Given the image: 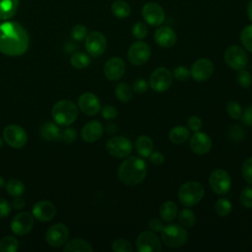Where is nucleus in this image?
<instances>
[{"mask_svg": "<svg viewBox=\"0 0 252 252\" xmlns=\"http://www.w3.org/2000/svg\"><path fill=\"white\" fill-rule=\"evenodd\" d=\"M30 37L26 29L15 21H0V52L8 56H21L27 52Z\"/></svg>", "mask_w": 252, "mask_h": 252, "instance_id": "f257e3e1", "label": "nucleus"}, {"mask_svg": "<svg viewBox=\"0 0 252 252\" xmlns=\"http://www.w3.org/2000/svg\"><path fill=\"white\" fill-rule=\"evenodd\" d=\"M147 176V164L141 158L132 156L126 158L118 169L120 181L126 185L134 186L140 184Z\"/></svg>", "mask_w": 252, "mask_h": 252, "instance_id": "f03ea898", "label": "nucleus"}, {"mask_svg": "<svg viewBox=\"0 0 252 252\" xmlns=\"http://www.w3.org/2000/svg\"><path fill=\"white\" fill-rule=\"evenodd\" d=\"M79 110L77 105L68 99H62L57 101L51 110L52 118L55 123L60 126L71 125L78 117Z\"/></svg>", "mask_w": 252, "mask_h": 252, "instance_id": "7ed1b4c3", "label": "nucleus"}, {"mask_svg": "<svg viewBox=\"0 0 252 252\" xmlns=\"http://www.w3.org/2000/svg\"><path fill=\"white\" fill-rule=\"evenodd\" d=\"M162 242L170 248H179L188 240V232L181 224L170 223L161 229Z\"/></svg>", "mask_w": 252, "mask_h": 252, "instance_id": "20e7f679", "label": "nucleus"}, {"mask_svg": "<svg viewBox=\"0 0 252 252\" xmlns=\"http://www.w3.org/2000/svg\"><path fill=\"white\" fill-rule=\"evenodd\" d=\"M205 189L197 181H188L182 184L178 190V199L186 207H193L203 199Z\"/></svg>", "mask_w": 252, "mask_h": 252, "instance_id": "39448f33", "label": "nucleus"}, {"mask_svg": "<svg viewBox=\"0 0 252 252\" xmlns=\"http://www.w3.org/2000/svg\"><path fill=\"white\" fill-rule=\"evenodd\" d=\"M107 153L117 158H127L133 149L131 141L123 136H114L110 138L105 145Z\"/></svg>", "mask_w": 252, "mask_h": 252, "instance_id": "423d86ee", "label": "nucleus"}, {"mask_svg": "<svg viewBox=\"0 0 252 252\" xmlns=\"http://www.w3.org/2000/svg\"><path fill=\"white\" fill-rule=\"evenodd\" d=\"M224 61L228 67L233 70H241L248 63V56L245 50L239 45L232 44L229 45L223 54Z\"/></svg>", "mask_w": 252, "mask_h": 252, "instance_id": "0eeeda50", "label": "nucleus"}, {"mask_svg": "<svg viewBox=\"0 0 252 252\" xmlns=\"http://www.w3.org/2000/svg\"><path fill=\"white\" fill-rule=\"evenodd\" d=\"M3 140L11 148L21 149L26 145L28 141V135L26 130L20 125L10 124L3 130Z\"/></svg>", "mask_w": 252, "mask_h": 252, "instance_id": "6e6552de", "label": "nucleus"}, {"mask_svg": "<svg viewBox=\"0 0 252 252\" xmlns=\"http://www.w3.org/2000/svg\"><path fill=\"white\" fill-rule=\"evenodd\" d=\"M209 185L213 192L218 195L227 193L231 186V178L226 170L218 168L211 172L209 176Z\"/></svg>", "mask_w": 252, "mask_h": 252, "instance_id": "1a4fd4ad", "label": "nucleus"}, {"mask_svg": "<svg viewBox=\"0 0 252 252\" xmlns=\"http://www.w3.org/2000/svg\"><path fill=\"white\" fill-rule=\"evenodd\" d=\"M150 56L151 47L148 43L141 39L133 42L127 51L129 62L135 66L144 65L150 59Z\"/></svg>", "mask_w": 252, "mask_h": 252, "instance_id": "9d476101", "label": "nucleus"}, {"mask_svg": "<svg viewBox=\"0 0 252 252\" xmlns=\"http://www.w3.org/2000/svg\"><path fill=\"white\" fill-rule=\"evenodd\" d=\"M150 87L157 93L167 91L172 84V74L165 67L155 69L150 76Z\"/></svg>", "mask_w": 252, "mask_h": 252, "instance_id": "9b49d317", "label": "nucleus"}, {"mask_svg": "<svg viewBox=\"0 0 252 252\" xmlns=\"http://www.w3.org/2000/svg\"><path fill=\"white\" fill-rule=\"evenodd\" d=\"M144 21L153 27H159L165 20L163 8L157 2H147L142 7Z\"/></svg>", "mask_w": 252, "mask_h": 252, "instance_id": "f8f14e48", "label": "nucleus"}, {"mask_svg": "<svg viewBox=\"0 0 252 252\" xmlns=\"http://www.w3.org/2000/svg\"><path fill=\"white\" fill-rule=\"evenodd\" d=\"M107 41L104 34L100 32L94 31L87 34L85 38V46L90 55L97 57L101 55L106 49Z\"/></svg>", "mask_w": 252, "mask_h": 252, "instance_id": "ddd939ff", "label": "nucleus"}, {"mask_svg": "<svg viewBox=\"0 0 252 252\" xmlns=\"http://www.w3.org/2000/svg\"><path fill=\"white\" fill-rule=\"evenodd\" d=\"M136 249L139 252H159L161 251V242L154 231L145 230L136 239Z\"/></svg>", "mask_w": 252, "mask_h": 252, "instance_id": "4468645a", "label": "nucleus"}, {"mask_svg": "<svg viewBox=\"0 0 252 252\" xmlns=\"http://www.w3.org/2000/svg\"><path fill=\"white\" fill-rule=\"evenodd\" d=\"M69 237V229L64 223H55L51 225L45 233V241L51 247L63 246Z\"/></svg>", "mask_w": 252, "mask_h": 252, "instance_id": "2eb2a0df", "label": "nucleus"}, {"mask_svg": "<svg viewBox=\"0 0 252 252\" xmlns=\"http://www.w3.org/2000/svg\"><path fill=\"white\" fill-rule=\"evenodd\" d=\"M213 72V62L210 59L201 58L193 63L190 69V76L197 82H205L211 78Z\"/></svg>", "mask_w": 252, "mask_h": 252, "instance_id": "dca6fc26", "label": "nucleus"}, {"mask_svg": "<svg viewBox=\"0 0 252 252\" xmlns=\"http://www.w3.org/2000/svg\"><path fill=\"white\" fill-rule=\"evenodd\" d=\"M33 226V216L28 212L17 214L11 221V230L16 235L28 234Z\"/></svg>", "mask_w": 252, "mask_h": 252, "instance_id": "f3484780", "label": "nucleus"}, {"mask_svg": "<svg viewBox=\"0 0 252 252\" xmlns=\"http://www.w3.org/2000/svg\"><path fill=\"white\" fill-rule=\"evenodd\" d=\"M125 63L122 58L113 56L106 60L103 66V73L107 80L118 81L124 76L125 73Z\"/></svg>", "mask_w": 252, "mask_h": 252, "instance_id": "a211bd4d", "label": "nucleus"}, {"mask_svg": "<svg viewBox=\"0 0 252 252\" xmlns=\"http://www.w3.org/2000/svg\"><path fill=\"white\" fill-rule=\"evenodd\" d=\"M78 106L80 110L88 115L93 116L98 113L101 108L99 98L93 93H84L78 98Z\"/></svg>", "mask_w": 252, "mask_h": 252, "instance_id": "6ab92c4d", "label": "nucleus"}, {"mask_svg": "<svg viewBox=\"0 0 252 252\" xmlns=\"http://www.w3.org/2000/svg\"><path fill=\"white\" fill-rule=\"evenodd\" d=\"M33 218L41 222H46L51 220L56 215V208L50 201L42 200L36 202L32 211Z\"/></svg>", "mask_w": 252, "mask_h": 252, "instance_id": "aec40b11", "label": "nucleus"}, {"mask_svg": "<svg viewBox=\"0 0 252 252\" xmlns=\"http://www.w3.org/2000/svg\"><path fill=\"white\" fill-rule=\"evenodd\" d=\"M190 148L196 155H206L211 151L212 140L204 132H194L190 138Z\"/></svg>", "mask_w": 252, "mask_h": 252, "instance_id": "412c9836", "label": "nucleus"}, {"mask_svg": "<svg viewBox=\"0 0 252 252\" xmlns=\"http://www.w3.org/2000/svg\"><path fill=\"white\" fill-rule=\"evenodd\" d=\"M154 37L156 43L163 48H169L173 46L177 40L176 32L173 29L167 26L158 27L155 32Z\"/></svg>", "mask_w": 252, "mask_h": 252, "instance_id": "4be33fe9", "label": "nucleus"}, {"mask_svg": "<svg viewBox=\"0 0 252 252\" xmlns=\"http://www.w3.org/2000/svg\"><path fill=\"white\" fill-rule=\"evenodd\" d=\"M104 128L98 120H92L84 125L81 131L82 139L87 143H94L101 138Z\"/></svg>", "mask_w": 252, "mask_h": 252, "instance_id": "5701e85b", "label": "nucleus"}, {"mask_svg": "<svg viewBox=\"0 0 252 252\" xmlns=\"http://www.w3.org/2000/svg\"><path fill=\"white\" fill-rule=\"evenodd\" d=\"M64 252H93L92 244L82 238H73L67 241L63 247Z\"/></svg>", "mask_w": 252, "mask_h": 252, "instance_id": "b1692460", "label": "nucleus"}, {"mask_svg": "<svg viewBox=\"0 0 252 252\" xmlns=\"http://www.w3.org/2000/svg\"><path fill=\"white\" fill-rule=\"evenodd\" d=\"M19 0H0V21L12 19L18 11Z\"/></svg>", "mask_w": 252, "mask_h": 252, "instance_id": "393cba45", "label": "nucleus"}, {"mask_svg": "<svg viewBox=\"0 0 252 252\" xmlns=\"http://www.w3.org/2000/svg\"><path fill=\"white\" fill-rule=\"evenodd\" d=\"M39 134L45 141H57L60 140L61 131L56 123L46 122L40 126Z\"/></svg>", "mask_w": 252, "mask_h": 252, "instance_id": "a878e982", "label": "nucleus"}, {"mask_svg": "<svg viewBox=\"0 0 252 252\" xmlns=\"http://www.w3.org/2000/svg\"><path fill=\"white\" fill-rule=\"evenodd\" d=\"M137 153L143 158H149L154 150V143L149 136L142 135L138 137L135 143Z\"/></svg>", "mask_w": 252, "mask_h": 252, "instance_id": "bb28decb", "label": "nucleus"}, {"mask_svg": "<svg viewBox=\"0 0 252 252\" xmlns=\"http://www.w3.org/2000/svg\"><path fill=\"white\" fill-rule=\"evenodd\" d=\"M190 136L189 129L182 125L174 126L168 133V139L171 143L176 145H181L185 143Z\"/></svg>", "mask_w": 252, "mask_h": 252, "instance_id": "cd10ccee", "label": "nucleus"}, {"mask_svg": "<svg viewBox=\"0 0 252 252\" xmlns=\"http://www.w3.org/2000/svg\"><path fill=\"white\" fill-rule=\"evenodd\" d=\"M178 208L173 201H165L159 207V216L164 221H171L177 216Z\"/></svg>", "mask_w": 252, "mask_h": 252, "instance_id": "c85d7f7f", "label": "nucleus"}, {"mask_svg": "<svg viewBox=\"0 0 252 252\" xmlns=\"http://www.w3.org/2000/svg\"><path fill=\"white\" fill-rule=\"evenodd\" d=\"M111 12L112 14L119 19L127 18L131 13L130 5L123 0H116L111 4Z\"/></svg>", "mask_w": 252, "mask_h": 252, "instance_id": "c756f323", "label": "nucleus"}, {"mask_svg": "<svg viewBox=\"0 0 252 252\" xmlns=\"http://www.w3.org/2000/svg\"><path fill=\"white\" fill-rule=\"evenodd\" d=\"M115 95L116 97L122 101V102H128L131 98H132V89L130 88V86L125 83V82H121L119 83L114 90Z\"/></svg>", "mask_w": 252, "mask_h": 252, "instance_id": "7c9ffc66", "label": "nucleus"}, {"mask_svg": "<svg viewBox=\"0 0 252 252\" xmlns=\"http://www.w3.org/2000/svg\"><path fill=\"white\" fill-rule=\"evenodd\" d=\"M6 191L11 197L22 196L25 192V185L18 179H10L6 184Z\"/></svg>", "mask_w": 252, "mask_h": 252, "instance_id": "2f4dec72", "label": "nucleus"}, {"mask_svg": "<svg viewBox=\"0 0 252 252\" xmlns=\"http://www.w3.org/2000/svg\"><path fill=\"white\" fill-rule=\"evenodd\" d=\"M19 249V241L16 237L7 235L0 239V252H16Z\"/></svg>", "mask_w": 252, "mask_h": 252, "instance_id": "473e14b6", "label": "nucleus"}, {"mask_svg": "<svg viewBox=\"0 0 252 252\" xmlns=\"http://www.w3.org/2000/svg\"><path fill=\"white\" fill-rule=\"evenodd\" d=\"M70 63L76 69H84L90 65L91 58L86 53L76 52L71 56Z\"/></svg>", "mask_w": 252, "mask_h": 252, "instance_id": "72a5a7b5", "label": "nucleus"}, {"mask_svg": "<svg viewBox=\"0 0 252 252\" xmlns=\"http://www.w3.org/2000/svg\"><path fill=\"white\" fill-rule=\"evenodd\" d=\"M178 221L183 227L188 228L195 224L196 222V216L190 209H183L178 214Z\"/></svg>", "mask_w": 252, "mask_h": 252, "instance_id": "f704fd0d", "label": "nucleus"}, {"mask_svg": "<svg viewBox=\"0 0 252 252\" xmlns=\"http://www.w3.org/2000/svg\"><path fill=\"white\" fill-rule=\"evenodd\" d=\"M232 210V205L230 201L226 198H220L215 203V212L220 217H226L230 214Z\"/></svg>", "mask_w": 252, "mask_h": 252, "instance_id": "c9c22d12", "label": "nucleus"}, {"mask_svg": "<svg viewBox=\"0 0 252 252\" xmlns=\"http://www.w3.org/2000/svg\"><path fill=\"white\" fill-rule=\"evenodd\" d=\"M240 41L243 47L252 53V24L242 29L240 32Z\"/></svg>", "mask_w": 252, "mask_h": 252, "instance_id": "e433bc0d", "label": "nucleus"}, {"mask_svg": "<svg viewBox=\"0 0 252 252\" xmlns=\"http://www.w3.org/2000/svg\"><path fill=\"white\" fill-rule=\"evenodd\" d=\"M111 249L114 252H132L133 246L130 241L123 238H118L112 242Z\"/></svg>", "mask_w": 252, "mask_h": 252, "instance_id": "4c0bfd02", "label": "nucleus"}, {"mask_svg": "<svg viewBox=\"0 0 252 252\" xmlns=\"http://www.w3.org/2000/svg\"><path fill=\"white\" fill-rule=\"evenodd\" d=\"M240 204L247 209H252V187L247 186L242 189L239 195Z\"/></svg>", "mask_w": 252, "mask_h": 252, "instance_id": "58836bf2", "label": "nucleus"}, {"mask_svg": "<svg viewBox=\"0 0 252 252\" xmlns=\"http://www.w3.org/2000/svg\"><path fill=\"white\" fill-rule=\"evenodd\" d=\"M226 111L228 113V115L237 120L239 118H241V115H242V107L241 105L236 101V100H231L227 103L226 105Z\"/></svg>", "mask_w": 252, "mask_h": 252, "instance_id": "ea45409f", "label": "nucleus"}, {"mask_svg": "<svg viewBox=\"0 0 252 252\" xmlns=\"http://www.w3.org/2000/svg\"><path fill=\"white\" fill-rule=\"evenodd\" d=\"M236 80H237L238 85L244 89L249 88L252 85V76L248 71H246L244 69H241L238 71Z\"/></svg>", "mask_w": 252, "mask_h": 252, "instance_id": "a19ab883", "label": "nucleus"}, {"mask_svg": "<svg viewBox=\"0 0 252 252\" xmlns=\"http://www.w3.org/2000/svg\"><path fill=\"white\" fill-rule=\"evenodd\" d=\"M132 34L137 39H143L148 34V27L144 22H137L132 27Z\"/></svg>", "mask_w": 252, "mask_h": 252, "instance_id": "79ce46f5", "label": "nucleus"}, {"mask_svg": "<svg viewBox=\"0 0 252 252\" xmlns=\"http://www.w3.org/2000/svg\"><path fill=\"white\" fill-rule=\"evenodd\" d=\"M88 34V29L86 26L78 24L71 30V35L75 40H83Z\"/></svg>", "mask_w": 252, "mask_h": 252, "instance_id": "37998d69", "label": "nucleus"}, {"mask_svg": "<svg viewBox=\"0 0 252 252\" xmlns=\"http://www.w3.org/2000/svg\"><path fill=\"white\" fill-rule=\"evenodd\" d=\"M172 77L180 82L187 81L190 78V70L184 66H178L174 68Z\"/></svg>", "mask_w": 252, "mask_h": 252, "instance_id": "c03bdc74", "label": "nucleus"}, {"mask_svg": "<svg viewBox=\"0 0 252 252\" xmlns=\"http://www.w3.org/2000/svg\"><path fill=\"white\" fill-rule=\"evenodd\" d=\"M242 176L246 182L252 184V157L248 158L242 165Z\"/></svg>", "mask_w": 252, "mask_h": 252, "instance_id": "a18cd8bd", "label": "nucleus"}, {"mask_svg": "<svg viewBox=\"0 0 252 252\" xmlns=\"http://www.w3.org/2000/svg\"><path fill=\"white\" fill-rule=\"evenodd\" d=\"M76 138H77V132L73 128L64 129L60 135V140H62L63 142H65L67 144L73 143L76 140Z\"/></svg>", "mask_w": 252, "mask_h": 252, "instance_id": "49530a36", "label": "nucleus"}, {"mask_svg": "<svg viewBox=\"0 0 252 252\" xmlns=\"http://www.w3.org/2000/svg\"><path fill=\"white\" fill-rule=\"evenodd\" d=\"M132 89L137 94H143V93L147 92V90L149 89V84L145 79L139 78L133 82Z\"/></svg>", "mask_w": 252, "mask_h": 252, "instance_id": "de8ad7c7", "label": "nucleus"}, {"mask_svg": "<svg viewBox=\"0 0 252 252\" xmlns=\"http://www.w3.org/2000/svg\"><path fill=\"white\" fill-rule=\"evenodd\" d=\"M100 111H101V116L105 120H112V119L116 118L117 113H118L116 107H114L112 105H104L102 108H100Z\"/></svg>", "mask_w": 252, "mask_h": 252, "instance_id": "09e8293b", "label": "nucleus"}, {"mask_svg": "<svg viewBox=\"0 0 252 252\" xmlns=\"http://www.w3.org/2000/svg\"><path fill=\"white\" fill-rule=\"evenodd\" d=\"M202 125H203V122L199 116L192 115L187 120V126H188L189 130H191L193 132L200 131V129L202 128Z\"/></svg>", "mask_w": 252, "mask_h": 252, "instance_id": "8fccbe9b", "label": "nucleus"}, {"mask_svg": "<svg viewBox=\"0 0 252 252\" xmlns=\"http://www.w3.org/2000/svg\"><path fill=\"white\" fill-rule=\"evenodd\" d=\"M148 226L154 232H160L162 227H163V224H162V221L159 219L152 218L148 221Z\"/></svg>", "mask_w": 252, "mask_h": 252, "instance_id": "3c124183", "label": "nucleus"}, {"mask_svg": "<svg viewBox=\"0 0 252 252\" xmlns=\"http://www.w3.org/2000/svg\"><path fill=\"white\" fill-rule=\"evenodd\" d=\"M11 210H12L11 204L7 200L0 198V218H6L7 216H9V214L11 213Z\"/></svg>", "mask_w": 252, "mask_h": 252, "instance_id": "603ef678", "label": "nucleus"}, {"mask_svg": "<svg viewBox=\"0 0 252 252\" xmlns=\"http://www.w3.org/2000/svg\"><path fill=\"white\" fill-rule=\"evenodd\" d=\"M242 121L245 125L252 127V105L247 107L241 115Z\"/></svg>", "mask_w": 252, "mask_h": 252, "instance_id": "864d4df0", "label": "nucleus"}, {"mask_svg": "<svg viewBox=\"0 0 252 252\" xmlns=\"http://www.w3.org/2000/svg\"><path fill=\"white\" fill-rule=\"evenodd\" d=\"M243 136H244V131L241 127H239L238 125H235L234 127L231 128V132H230L231 139L238 141V140H241Z\"/></svg>", "mask_w": 252, "mask_h": 252, "instance_id": "5fc2aeb1", "label": "nucleus"}, {"mask_svg": "<svg viewBox=\"0 0 252 252\" xmlns=\"http://www.w3.org/2000/svg\"><path fill=\"white\" fill-rule=\"evenodd\" d=\"M149 158H150L151 162L154 163V164H156V165H159V164L163 163V161H164V157H163V155H162L161 153H159V152H154V153H152Z\"/></svg>", "mask_w": 252, "mask_h": 252, "instance_id": "6e6d98bb", "label": "nucleus"}, {"mask_svg": "<svg viewBox=\"0 0 252 252\" xmlns=\"http://www.w3.org/2000/svg\"><path fill=\"white\" fill-rule=\"evenodd\" d=\"M14 209L16 210H20L25 206V200L22 198V196L19 197H14L12 205H11Z\"/></svg>", "mask_w": 252, "mask_h": 252, "instance_id": "4d7b16f0", "label": "nucleus"}, {"mask_svg": "<svg viewBox=\"0 0 252 252\" xmlns=\"http://www.w3.org/2000/svg\"><path fill=\"white\" fill-rule=\"evenodd\" d=\"M106 132L107 133H109V134H113V133H115L117 130H118V127H117V125L115 124V123H108L107 125H106Z\"/></svg>", "mask_w": 252, "mask_h": 252, "instance_id": "13d9d810", "label": "nucleus"}, {"mask_svg": "<svg viewBox=\"0 0 252 252\" xmlns=\"http://www.w3.org/2000/svg\"><path fill=\"white\" fill-rule=\"evenodd\" d=\"M246 12H247V16H248V19L251 21L252 23V0H250L248 2V5H247V9H246Z\"/></svg>", "mask_w": 252, "mask_h": 252, "instance_id": "bf43d9fd", "label": "nucleus"}, {"mask_svg": "<svg viewBox=\"0 0 252 252\" xmlns=\"http://www.w3.org/2000/svg\"><path fill=\"white\" fill-rule=\"evenodd\" d=\"M5 185V179L0 176V188H2Z\"/></svg>", "mask_w": 252, "mask_h": 252, "instance_id": "052dcab7", "label": "nucleus"}, {"mask_svg": "<svg viewBox=\"0 0 252 252\" xmlns=\"http://www.w3.org/2000/svg\"><path fill=\"white\" fill-rule=\"evenodd\" d=\"M3 147V140H2V138H0V148H2Z\"/></svg>", "mask_w": 252, "mask_h": 252, "instance_id": "680f3d73", "label": "nucleus"}]
</instances>
